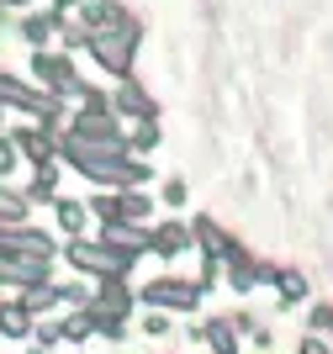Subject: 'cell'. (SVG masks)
Listing matches in <instances>:
<instances>
[{
    "label": "cell",
    "instance_id": "obj_6",
    "mask_svg": "<svg viewBox=\"0 0 333 354\" xmlns=\"http://www.w3.org/2000/svg\"><path fill=\"white\" fill-rule=\"evenodd\" d=\"M0 106H21V111H32V117H43V133L53 138V127H58V101L53 95H37V90H27L21 80L0 74Z\"/></svg>",
    "mask_w": 333,
    "mask_h": 354
},
{
    "label": "cell",
    "instance_id": "obj_1",
    "mask_svg": "<svg viewBox=\"0 0 333 354\" xmlns=\"http://www.w3.org/2000/svg\"><path fill=\"white\" fill-rule=\"evenodd\" d=\"M64 159L80 169L85 180H101V185H122V191H138L148 180V159H132L127 148H101V143H85V138L64 133V143H53Z\"/></svg>",
    "mask_w": 333,
    "mask_h": 354
},
{
    "label": "cell",
    "instance_id": "obj_31",
    "mask_svg": "<svg viewBox=\"0 0 333 354\" xmlns=\"http://www.w3.org/2000/svg\"><path fill=\"white\" fill-rule=\"evenodd\" d=\"M6 6H27V0H6Z\"/></svg>",
    "mask_w": 333,
    "mask_h": 354
},
{
    "label": "cell",
    "instance_id": "obj_32",
    "mask_svg": "<svg viewBox=\"0 0 333 354\" xmlns=\"http://www.w3.org/2000/svg\"><path fill=\"white\" fill-rule=\"evenodd\" d=\"M53 6H74V0H53Z\"/></svg>",
    "mask_w": 333,
    "mask_h": 354
},
{
    "label": "cell",
    "instance_id": "obj_15",
    "mask_svg": "<svg viewBox=\"0 0 333 354\" xmlns=\"http://www.w3.org/2000/svg\"><path fill=\"white\" fill-rule=\"evenodd\" d=\"M48 307H58V286L53 281L21 286V312H27V317H37V312H48Z\"/></svg>",
    "mask_w": 333,
    "mask_h": 354
},
{
    "label": "cell",
    "instance_id": "obj_16",
    "mask_svg": "<svg viewBox=\"0 0 333 354\" xmlns=\"http://www.w3.org/2000/svg\"><path fill=\"white\" fill-rule=\"evenodd\" d=\"M270 281H276V291H280L286 307H296V301L307 296V275H302V270H270Z\"/></svg>",
    "mask_w": 333,
    "mask_h": 354
},
{
    "label": "cell",
    "instance_id": "obj_12",
    "mask_svg": "<svg viewBox=\"0 0 333 354\" xmlns=\"http://www.w3.org/2000/svg\"><path fill=\"white\" fill-rule=\"evenodd\" d=\"M148 249L164 254V259L186 254V249H190V227H186V222H164V227H154V233H148Z\"/></svg>",
    "mask_w": 333,
    "mask_h": 354
},
{
    "label": "cell",
    "instance_id": "obj_27",
    "mask_svg": "<svg viewBox=\"0 0 333 354\" xmlns=\"http://www.w3.org/2000/svg\"><path fill=\"white\" fill-rule=\"evenodd\" d=\"M296 354H333V349H328V339H318V333H307V339L296 344Z\"/></svg>",
    "mask_w": 333,
    "mask_h": 354
},
{
    "label": "cell",
    "instance_id": "obj_22",
    "mask_svg": "<svg viewBox=\"0 0 333 354\" xmlns=\"http://www.w3.org/2000/svg\"><path fill=\"white\" fill-rule=\"evenodd\" d=\"M21 37H27V43H48V37H53V16H32L27 27H21Z\"/></svg>",
    "mask_w": 333,
    "mask_h": 354
},
{
    "label": "cell",
    "instance_id": "obj_18",
    "mask_svg": "<svg viewBox=\"0 0 333 354\" xmlns=\"http://www.w3.org/2000/svg\"><path fill=\"white\" fill-rule=\"evenodd\" d=\"M11 227H27V201L21 191H0V233H11Z\"/></svg>",
    "mask_w": 333,
    "mask_h": 354
},
{
    "label": "cell",
    "instance_id": "obj_9",
    "mask_svg": "<svg viewBox=\"0 0 333 354\" xmlns=\"http://www.w3.org/2000/svg\"><path fill=\"white\" fill-rule=\"evenodd\" d=\"M0 249H11V254H32V259H53V238L43 233V227H11V233L0 238Z\"/></svg>",
    "mask_w": 333,
    "mask_h": 354
},
{
    "label": "cell",
    "instance_id": "obj_25",
    "mask_svg": "<svg viewBox=\"0 0 333 354\" xmlns=\"http://www.w3.org/2000/svg\"><path fill=\"white\" fill-rule=\"evenodd\" d=\"M58 301H74V307H80V301H90V286H85V281H69V286H58Z\"/></svg>",
    "mask_w": 333,
    "mask_h": 354
},
{
    "label": "cell",
    "instance_id": "obj_17",
    "mask_svg": "<svg viewBox=\"0 0 333 354\" xmlns=\"http://www.w3.org/2000/svg\"><path fill=\"white\" fill-rule=\"evenodd\" d=\"M0 333L6 339H27L32 333V317L21 312V301H0Z\"/></svg>",
    "mask_w": 333,
    "mask_h": 354
},
{
    "label": "cell",
    "instance_id": "obj_28",
    "mask_svg": "<svg viewBox=\"0 0 333 354\" xmlns=\"http://www.w3.org/2000/svg\"><path fill=\"white\" fill-rule=\"evenodd\" d=\"M164 207H186V185H180V180L164 185Z\"/></svg>",
    "mask_w": 333,
    "mask_h": 354
},
{
    "label": "cell",
    "instance_id": "obj_8",
    "mask_svg": "<svg viewBox=\"0 0 333 354\" xmlns=\"http://www.w3.org/2000/svg\"><path fill=\"white\" fill-rule=\"evenodd\" d=\"M101 243L111 254H122V259H138V254L148 249V227H132V222H106L101 227Z\"/></svg>",
    "mask_w": 333,
    "mask_h": 354
},
{
    "label": "cell",
    "instance_id": "obj_7",
    "mask_svg": "<svg viewBox=\"0 0 333 354\" xmlns=\"http://www.w3.org/2000/svg\"><path fill=\"white\" fill-rule=\"evenodd\" d=\"M190 243H196V249H201L212 265H228V259H238V254H244V249H238V243H233V238L222 233L212 217H196V227H190Z\"/></svg>",
    "mask_w": 333,
    "mask_h": 354
},
{
    "label": "cell",
    "instance_id": "obj_29",
    "mask_svg": "<svg viewBox=\"0 0 333 354\" xmlns=\"http://www.w3.org/2000/svg\"><path fill=\"white\" fill-rule=\"evenodd\" d=\"M16 169V148H11V138H0V175H11Z\"/></svg>",
    "mask_w": 333,
    "mask_h": 354
},
{
    "label": "cell",
    "instance_id": "obj_20",
    "mask_svg": "<svg viewBox=\"0 0 333 354\" xmlns=\"http://www.w3.org/2000/svg\"><path fill=\"white\" fill-rule=\"evenodd\" d=\"M53 212H58V227H64L69 238H80V233H85V217H90V212L80 207V201H64V196H58V201H53Z\"/></svg>",
    "mask_w": 333,
    "mask_h": 354
},
{
    "label": "cell",
    "instance_id": "obj_24",
    "mask_svg": "<svg viewBox=\"0 0 333 354\" xmlns=\"http://www.w3.org/2000/svg\"><path fill=\"white\" fill-rule=\"evenodd\" d=\"M307 328H312L318 339H323V333H328V328H333V307H328V301H323V307H312V317H307Z\"/></svg>",
    "mask_w": 333,
    "mask_h": 354
},
{
    "label": "cell",
    "instance_id": "obj_2",
    "mask_svg": "<svg viewBox=\"0 0 333 354\" xmlns=\"http://www.w3.org/2000/svg\"><path fill=\"white\" fill-rule=\"evenodd\" d=\"M138 37H143V32H138V21L116 11L101 32H90L85 43H90V53H96V59H101L111 74H127V69H132V48H138Z\"/></svg>",
    "mask_w": 333,
    "mask_h": 354
},
{
    "label": "cell",
    "instance_id": "obj_3",
    "mask_svg": "<svg viewBox=\"0 0 333 354\" xmlns=\"http://www.w3.org/2000/svg\"><path fill=\"white\" fill-rule=\"evenodd\" d=\"M201 286L196 281H180V275H159V281L143 286V301L154 312H196V301H201Z\"/></svg>",
    "mask_w": 333,
    "mask_h": 354
},
{
    "label": "cell",
    "instance_id": "obj_19",
    "mask_svg": "<svg viewBox=\"0 0 333 354\" xmlns=\"http://www.w3.org/2000/svg\"><path fill=\"white\" fill-rule=\"evenodd\" d=\"M90 333H96V317H90V312H69V317L58 323V339L64 344H85Z\"/></svg>",
    "mask_w": 333,
    "mask_h": 354
},
{
    "label": "cell",
    "instance_id": "obj_14",
    "mask_svg": "<svg viewBox=\"0 0 333 354\" xmlns=\"http://www.w3.org/2000/svg\"><path fill=\"white\" fill-rule=\"evenodd\" d=\"M148 212H154V201H148L143 191H116V222H132V227H143Z\"/></svg>",
    "mask_w": 333,
    "mask_h": 354
},
{
    "label": "cell",
    "instance_id": "obj_30",
    "mask_svg": "<svg viewBox=\"0 0 333 354\" xmlns=\"http://www.w3.org/2000/svg\"><path fill=\"white\" fill-rule=\"evenodd\" d=\"M48 344H58V323H48V328H37V349H48Z\"/></svg>",
    "mask_w": 333,
    "mask_h": 354
},
{
    "label": "cell",
    "instance_id": "obj_13",
    "mask_svg": "<svg viewBox=\"0 0 333 354\" xmlns=\"http://www.w3.org/2000/svg\"><path fill=\"white\" fill-rule=\"evenodd\" d=\"M196 339L212 344L217 354H238V328H233V317H212V323L196 328Z\"/></svg>",
    "mask_w": 333,
    "mask_h": 354
},
{
    "label": "cell",
    "instance_id": "obj_5",
    "mask_svg": "<svg viewBox=\"0 0 333 354\" xmlns=\"http://www.w3.org/2000/svg\"><path fill=\"white\" fill-rule=\"evenodd\" d=\"M64 254H69V265L80 270V275H101V281H106V275H127V270H132V259L111 254L106 243H85V238H69V249H64Z\"/></svg>",
    "mask_w": 333,
    "mask_h": 354
},
{
    "label": "cell",
    "instance_id": "obj_10",
    "mask_svg": "<svg viewBox=\"0 0 333 354\" xmlns=\"http://www.w3.org/2000/svg\"><path fill=\"white\" fill-rule=\"evenodd\" d=\"M11 148L16 153H27L37 169H53V159H58V148H53V138L43 133V127H21V133L11 138Z\"/></svg>",
    "mask_w": 333,
    "mask_h": 354
},
{
    "label": "cell",
    "instance_id": "obj_21",
    "mask_svg": "<svg viewBox=\"0 0 333 354\" xmlns=\"http://www.w3.org/2000/svg\"><path fill=\"white\" fill-rule=\"evenodd\" d=\"M116 106L127 111V117H138V122H154V101H148L138 85H122V95H116Z\"/></svg>",
    "mask_w": 333,
    "mask_h": 354
},
{
    "label": "cell",
    "instance_id": "obj_34",
    "mask_svg": "<svg viewBox=\"0 0 333 354\" xmlns=\"http://www.w3.org/2000/svg\"><path fill=\"white\" fill-rule=\"evenodd\" d=\"M0 238H6V233H0Z\"/></svg>",
    "mask_w": 333,
    "mask_h": 354
},
{
    "label": "cell",
    "instance_id": "obj_4",
    "mask_svg": "<svg viewBox=\"0 0 333 354\" xmlns=\"http://www.w3.org/2000/svg\"><path fill=\"white\" fill-rule=\"evenodd\" d=\"M69 133H74V138H85V143H101V148H122V127H116L111 106H106L101 95H90V101H85V111L74 117Z\"/></svg>",
    "mask_w": 333,
    "mask_h": 354
},
{
    "label": "cell",
    "instance_id": "obj_26",
    "mask_svg": "<svg viewBox=\"0 0 333 354\" xmlns=\"http://www.w3.org/2000/svg\"><path fill=\"white\" fill-rule=\"evenodd\" d=\"M143 333H148V339H164V333H170V317H164V312H148V317H143Z\"/></svg>",
    "mask_w": 333,
    "mask_h": 354
},
{
    "label": "cell",
    "instance_id": "obj_23",
    "mask_svg": "<svg viewBox=\"0 0 333 354\" xmlns=\"http://www.w3.org/2000/svg\"><path fill=\"white\" fill-rule=\"evenodd\" d=\"M154 143H159V127H154V122H138V127H132V148L143 153V148H154Z\"/></svg>",
    "mask_w": 333,
    "mask_h": 354
},
{
    "label": "cell",
    "instance_id": "obj_11",
    "mask_svg": "<svg viewBox=\"0 0 333 354\" xmlns=\"http://www.w3.org/2000/svg\"><path fill=\"white\" fill-rule=\"evenodd\" d=\"M228 286H233V291H254V286H270V265H260V259L238 254V259H228Z\"/></svg>",
    "mask_w": 333,
    "mask_h": 354
},
{
    "label": "cell",
    "instance_id": "obj_33",
    "mask_svg": "<svg viewBox=\"0 0 333 354\" xmlns=\"http://www.w3.org/2000/svg\"><path fill=\"white\" fill-rule=\"evenodd\" d=\"M328 339H333V328H328Z\"/></svg>",
    "mask_w": 333,
    "mask_h": 354
}]
</instances>
